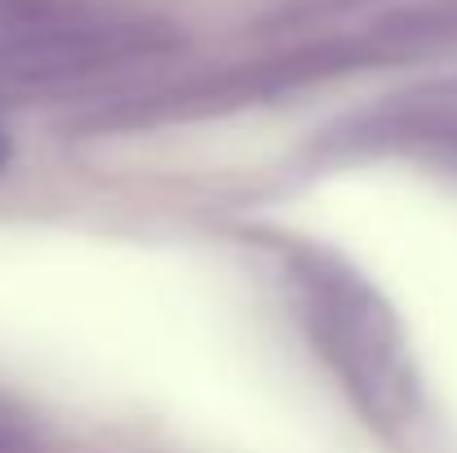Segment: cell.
Here are the masks:
<instances>
[{"label": "cell", "instance_id": "7a4b0ae2", "mask_svg": "<svg viewBox=\"0 0 457 453\" xmlns=\"http://www.w3.org/2000/svg\"><path fill=\"white\" fill-rule=\"evenodd\" d=\"M9 164V138H4V130H0V169Z\"/></svg>", "mask_w": 457, "mask_h": 453}, {"label": "cell", "instance_id": "6da1fadb", "mask_svg": "<svg viewBox=\"0 0 457 453\" xmlns=\"http://www.w3.org/2000/svg\"><path fill=\"white\" fill-rule=\"evenodd\" d=\"M0 453H36V440L27 432V423L0 400Z\"/></svg>", "mask_w": 457, "mask_h": 453}]
</instances>
